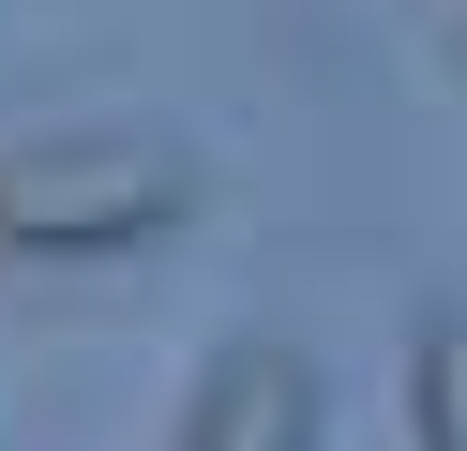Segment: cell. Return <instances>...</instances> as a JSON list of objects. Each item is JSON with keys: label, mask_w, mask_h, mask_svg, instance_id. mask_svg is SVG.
Returning <instances> with one entry per match:
<instances>
[{"label": "cell", "mask_w": 467, "mask_h": 451, "mask_svg": "<svg viewBox=\"0 0 467 451\" xmlns=\"http://www.w3.org/2000/svg\"><path fill=\"white\" fill-rule=\"evenodd\" d=\"M196 210V150L136 136V120H76V136L0 150V256H136Z\"/></svg>", "instance_id": "1"}, {"label": "cell", "mask_w": 467, "mask_h": 451, "mask_svg": "<svg viewBox=\"0 0 467 451\" xmlns=\"http://www.w3.org/2000/svg\"><path fill=\"white\" fill-rule=\"evenodd\" d=\"M407 436H422V451H467V301H437L422 346H407Z\"/></svg>", "instance_id": "3"}, {"label": "cell", "mask_w": 467, "mask_h": 451, "mask_svg": "<svg viewBox=\"0 0 467 451\" xmlns=\"http://www.w3.org/2000/svg\"><path fill=\"white\" fill-rule=\"evenodd\" d=\"M182 451H317V361L302 346H226L212 376H196V406H182Z\"/></svg>", "instance_id": "2"}]
</instances>
